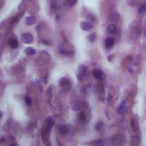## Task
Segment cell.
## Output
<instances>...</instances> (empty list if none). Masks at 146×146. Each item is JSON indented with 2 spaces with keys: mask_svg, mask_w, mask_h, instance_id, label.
<instances>
[{
  "mask_svg": "<svg viewBox=\"0 0 146 146\" xmlns=\"http://www.w3.org/2000/svg\"><path fill=\"white\" fill-rule=\"evenodd\" d=\"M91 144L93 145H97V146H101L104 145V142L103 140H98L94 141L93 143H91Z\"/></svg>",
  "mask_w": 146,
  "mask_h": 146,
  "instance_id": "cell-28",
  "label": "cell"
},
{
  "mask_svg": "<svg viewBox=\"0 0 146 146\" xmlns=\"http://www.w3.org/2000/svg\"><path fill=\"white\" fill-rule=\"evenodd\" d=\"M25 101H26V103L28 105H31L32 104V99L30 98L29 97H26L25 98Z\"/></svg>",
  "mask_w": 146,
  "mask_h": 146,
  "instance_id": "cell-33",
  "label": "cell"
},
{
  "mask_svg": "<svg viewBox=\"0 0 146 146\" xmlns=\"http://www.w3.org/2000/svg\"><path fill=\"white\" fill-rule=\"evenodd\" d=\"M5 141V138H1V143H4Z\"/></svg>",
  "mask_w": 146,
  "mask_h": 146,
  "instance_id": "cell-39",
  "label": "cell"
},
{
  "mask_svg": "<svg viewBox=\"0 0 146 146\" xmlns=\"http://www.w3.org/2000/svg\"><path fill=\"white\" fill-rule=\"evenodd\" d=\"M115 41V39L113 37H108L105 41V45L107 48H110L113 45Z\"/></svg>",
  "mask_w": 146,
  "mask_h": 146,
  "instance_id": "cell-17",
  "label": "cell"
},
{
  "mask_svg": "<svg viewBox=\"0 0 146 146\" xmlns=\"http://www.w3.org/2000/svg\"><path fill=\"white\" fill-rule=\"evenodd\" d=\"M45 127L50 131L51 128L53 127L54 125V121L51 116H47L45 119Z\"/></svg>",
  "mask_w": 146,
  "mask_h": 146,
  "instance_id": "cell-5",
  "label": "cell"
},
{
  "mask_svg": "<svg viewBox=\"0 0 146 146\" xmlns=\"http://www.w3.org/2000/svg\"><path fill=\"white\" fill-rule=\"evenodd\" d=\"M58 84L59 86L61 87H65L69 84V81L66 78L62 77L58 80Z\"/></svg>",
  "mask_w": 146,
  "mask_h": 146,
  "instance_id": "cell-12",
  "label": "cell"
},
{
  "mask_svg": "<svg viewBox=\"0 0 146 146\" xmlns=\"http://www.w3.org/2000/svg\"><path fill=\"white\" fill-rule=\"evenodd\" d=\"M86 18L89 22L93 23H95L96 20H97V18H96L95 15L93 14V13H89L86 14Z\"/></svg>",
  "mask_w": 146,
  "mask_h": 146,
  "instance_id": "cell-15",
  "label": "cell"
},
{
  "mask_svg": "<svg viewBox=\"0 0 146 146\" xmlns=\"http://www.w3.org/2000/svg\"><path fill=\"white\" fill-rule=\"evenodd\" d=\"M78 73L83 76H85L87 73V67L84 65H80L78 66Z\"/></svg>",
  "mask_w": 146,
  "mask_h": 146,
  "instance_id": "cell-16",
  "label": "cell"
},
{
  "mask_svg": "<svg viewBox=\"0 0 146 146\" xmlns=\"http://www.w3.org/2000/svg\"><path fill=\"white\" fill-rule=\"evenodd\" d=\"M8 44L12 49H16L18 46V42L16 39L10 38L8 41Z\"/></svg>",
  "mask_w": 146,
  "mask_h": 146,
  "instance_id": "cell-13",
  "label": "cell"
},
{
  "mask_svg": "<svg viewBox=\"0 0 146 146\" xmlns=\"http://www.w3.org/2000/svg\"><path fill=\"white\" fill-rule=\"evenodd\" d=\"M21 39L25 44H30L33 41V36L29 33H25L22 35Z\"/></svg>",
  "mask_w": 146,
  "mask_h": 146,
  "instance_id": "cell-1",
  "label": "cell"
},
{
  "mask_svg": "<svg viewBox=\"0 0 146 146\" xmlns=\"http://www.w3.org/2000/svg\"><path fill=\"white\" fill-rule=\"evenodd\" d=\"M41 42L42 43L43 45H44L45 46H49L50 45L49 41H47L46 40H45V39H43V38L41 39Z\"/></svg>",
  "mask_w": 146,
  "mask_h": 146,
  "instance_id": "cell-32",
  "label": "cell"
},
{
  "mask_svg": "<svg viewBox=\"0 0 146 146\" xmlns=\"http://www.w3.org/2000/svg\"><path fill=\"white\" fill-rule=\"evenodd\" d=\"M128 72H129V73L131 74H132L133 73H134V70H133L132 69H128Z\"/></svg>",
  "mask_w": 146,
  "mask_h": 146,
  "instance_id": "cell-38",
  "label": "cell"
},
{
  "mask_svg": "<svg viewBox=\"0 0 146 146\" xmlns=\"http://www.w3.org/2000/svg\"><path fill=\"white\" fill-rule=\"evenodd\" d=\"M12 125H13V120L11 118L8 119L3 126L4 131L5 132H8L10 129V128L12 127Z\"/></svg>",
  "mask_w": 146,
  "mask_h": 146,
  "instance_id": "cell-9",
  "label": "cell"
},
{
  "mask_svg": "<svg viewBox=\"0 0 146 146\" xmlns=\"http://www.w3.org/2000/svg\"><path fill=\"white\" fill-rule=\"evenodd\" d=\"M62 3L60 0H52L50 3V7L53 10H57L61 8Z\"/></svg>",
  "mask_w": 146,
  "mask_h": 146,
  "instance_id": "cell-7",
  "label": "cell"
},
{
  "mask_svg": "<svg viewBox=\"0 0 146 146\" xmlns=\"http://www.w3.org/2000/svg\"><path fill=\"white\" fill-rule=\"evenodd\" d=\"M112 99V96L111 95V94L110 93L108 94V97H107V100L108 101H111Z\"/></svg>",
  "mask_w": 146,
  "mask_h": 146,
  "instance_id": "cell-37",
  "label": "cell"
},
{
  "mask_svg": "<svg viewBox=\"0 0 146 146\" xmlns=\"http://www.w3.org/2000/svg\"><path fill=\"white\" fill-rule=\"evenodd\" d=\"M80 27L84 31H90L93 29V24L89 22V21H82L80 23Z\"/></svg>",
  "mask_w": 146,
  "mask_h": 146,
  "instance_id": "cell-3",
  "label": "cell"
},
{
  "mask_svg": "<svg viewBox=\"0 0 146 146\" xmlns=\"http://www.w3.org/2000/svg\"><path fill=\"white\" fill-rule=\"evenodd\" d=\"M83 76L82 75L78 73L77 75V79L79 80V81H82L83 80Z\"/></svg>",
  "mask_w": 146,
  "mask_h": 146,
  "instance_id": "cell-34",
  "label": "cell"
},
{
  "mask_svg": "<svg viewBox=\"0 0 146 146\" xmlns=\"http://www.w3.org/2000/svg\"><path fill=\"white\" fill-rule=\"evenodd\" d=\"M81 103L79 102L75 101L71 105V108L73 109L74 111H78L79 110L80 108H81Z\"/></svg>",
  "mask_w": 146,
  "mask_h": 146,
  "instance_id": "cell-22",
  "label": "cell"
},
{
  "mask_svg": "<svg viewBox=\"0 0 146 146\" xmlns=\"http://www.w3.org/2000/svg\"><path fill=\"white\" fill-rule=\"evenodd\" d=\"M131 127L132 130L134 131H137L139 128V125L138 123V122L135 118H133L131 119Z\"/></svg>",
  "mask_w": 146,
  "mask_h": 146,
  "instance_id": "cell-14",
  "label": "cell"
},
{
  "mask_svg": "<svg viewBox=\"0 0 146 146\" xmlns=\"http://www.w3.org/2000/svg\"><path fill=\"white\" fill-rule=\"evenodd\" d=\"M125 101H123L120 104L119 108H118V112H119L120 114H125V113L127 112V108L125 107Z\"/></svg>",
  "mask_w": 146,
  "mask_h": 146,
  "instance_id": "cell-18",
  "label": "cell"
},
{
  "mask_svg": "<svg viewBox=\"0 0 146 146\" xmlns=\"http://www.w3.org/2000/svg\"><path fill=\"white\" fill-rule=\"evenodd\" d=\"M125 140V138L124 135L121 134H118L112 138V142L114 145L122 144Z\"/></svg>",
  "mask_w": 146,
  "mask_h": 146,
  "instance_id": "cell-2",
  "label": "cell"
},
{
  "mask_svg": "<svg viewBox=\"0 0 146 146\" xmlns=\"http://www.w3.org/2000/svg\"><path fill=\"white\" fill-rule=\"evenodd\" d=\"M97 90L98 91V92H99V93L103 92V90H104L103 85H102L101 83H99V84H97Z\"/></svg>",
  "mask_w": 146,
  "mask_h": 146,
  "instance_id": "cell-31",
  "label": "cell"
},
{
  "mask_svg": "<svg viewBox=\"0 0 146 146\" xmlns=\"http://www.w3.org/2000/svg\"><path fill=\"white\" fill-rule=\"evenodd\" d=\"M0 114H1V118L2 117H3V112H2V111H0Z\"/></svg>",
  "mask_w": 146,
  "mask_h": 146,
  "instance_id": "cell-41",
  "label": "cell"
},
{
  "mask_svg": "<svg viewBox=\"0 0 146 146\" xmlns=\"http://www.w3.org/2000/svg\"><path fill=\"white\" fill-rule=\"evenodd\" d=\"M103 122L102 121L101 122H99L97 123L94 126V128L96 131H99L101 129L102 127H103Z\"/></svg>",
  "mask_w": 146,
  "mask_h": 146,
  "instance_id": "cell-26",
  "label": "cell"
},
{
  "mask_svg": "<svg viewBox=\"0 0 146 146\" xmlns=\"http://www.w3.org/2000/svg\"><path fill=\"white\" fill-rule=\"evenodd\" d=\"M78 0H67V4H68L69 6H73L77 4Z\"/></svg>",
  "mask_w": 146,
  "mask_h": 146,
  "instance_id": "cell-30",
  "label": "cell"
},
{
  "mask_svg": "<svg viewBox=\"0 0 146 146\" xmlns=\"http://www.w3.org/2000/svg\"><path fill=\"white\" fill-rule=\"evenodd\" d=\"M25 53L27 55H33L36 54V50L33 47H29L26 49Z\"/></svg>",
  "mask_w": 146,
  "mask_h": 146,
  "instance_id": "cell-21",
  "label": "cell"
},
{
  "mask_svg": "<svg viewBox=\"0 0 146 146\" xmlns=\"http://www.w3.org/2000/svg\"><path fill=\"white\" fill-rule=\"evenodd\" d=\"M60 53L63 55L67 56H72L73 55L74 53L71 50H65L64 49H61Z\"/></svg>",
  "mask_w": 146,
  "mask_h": 146,
  "instance_id": "cell-23",
  "label": "cell"
},
{
  "mask_svg": "<svg viewBox=\"0 0 146 146\" xmlns=\"http://www.w3.org/2000/svg\"><path fill=\"white\" fill-rule=\"evenodd\" d=\"M120 18H121L120 14L116 12L112 13L108 17L109 20L111 22H118L120 19Z\"/></svg>",
  "mask_w": 146,
  "mask_h": 146,
  "instance_id": "cell-11",
  "label": "cell"
},
{
  "mask_svg": "<svg viewBox=\"0 0 146 146\" xmlns=\"http://www.w3.org/2000/svg\"><path fill=\"white\" fill-rule=\"evenodd\" d=\"M83 93L84 94H90V92H91V87H90V85L88 84H87L86 87H85V88L84 89V90L83 91Z\"/></svg>",
  "mask_w": 146,
  "mask_h": 146,
  "instance_id": "cell-27",
  "label": "cell"
},
{
  "mask_svg": "<svg viewBox=\"0 0 146 146\" xmlns=\"http://www.w3.org/2000/svg\"><path fill=\"white\" fill-rule=\"evenodd\" d=\"M96 39H97V35L94 33H93L89 36L88 40L90 42H94L96 40Z\"/></svg>",
  "mask_w": 146,
  "mask_h": 146,
  "instance_id": "cell-24",
  "label": "cell"
},
{
  "mask_svg": "<svg viewBox=\"0 0 146 146\" xmlns=\"http://www.w3.org/2000/svg\"><path fill=\"white\" fill-rule=\"evenodd\" d=\"M44 79H45V82L46 83H47V76H45V78H44Z\"/></svg>",
  "mask_w": 146,
  "mask_h": 146,
  "instance_id": "cell-40",
  "label": "cell"
},
{
  "mask_svg": "<svg viewBox=\"0 0 146 146\" xmlns=\"http://www.w3.org/2000/svg\"><path fill=\"white\" fill-rule=\"evenodd\" d=\"M114 55H108V57H107L108 61H110V62L112 61V59H113V58H114Z\"/></svg>",
  "mask_w": 146,
  "mask_h": 146,
  "instance_id": "cell-36",
  "label": "cell"
},
{
  "mask_svg": "<svg viewBox=\"0 0 146 146\" xmlns=\"http://www.w3.org/2000/svg\"><path fill=\"white\" fill-rule=\"evenodd\" d=\"M138 13L139 14H143L146 12V3H144L142 4L140 8L138 9Z\"/></svg>",
  "mask_w": 146,
  "mask_h": 146,
  "instance_id": "cell-25",
  "label": "cell"
},
{
  "mask_svg": "<svg viewBox=\"0 0 146 146\" xmlns=\"http://www.w3.org/2000/svg\"><path fill=\"white\" fill-rule=\"evenodd\" d=\"M126 60L128 61H132L133 57L131 55L128 56H127V58H126Z\"/></svg>",
  "mask_w": 146,
  "mask_h": 146,
  "instance_id": "cell-35",
  "label": "cell"
},
{
  "mask_svg": "<svg viewBox=\"0 0 146 146\" xmlns=\"http://www.w3.org/2000/svg\"><path fill=\"white\" fill-rule=\"evenodd\" d=\"M94 77L97 79H103L104 78V73L102 70L98 69H94L91 71Z\"/></svg>",
  "mask_w": 146,
  "mask_h": 146,
  "instance_id": "cell-4",
  "label": "cell"
},
{
  "mask_svg": "<svg viewBox=\"0 0 146 146\" xmlns=\"http://www.w3.org/2000/svg\"><path fill=\"white\" fill-rule=\"evenodd\" d=\"M50 131L48 130L46 127H43L42 131H41V136H42V140L43 143H45V142L48 141V139H49Z\"/></svg>",
  "mask_w": 146,
  "mask_h": 146,
  "instance_id": "cell-6",
  "label": "cell"
},
{
  "mask_svg": "<svg viewBox=\"0 0 146 146\" xmlns=\"http://www.w3.org/2000/svg\"><path fill=\"white\" fill-rule=\"evenodd\" d=\"M36 21H37V19L36 18V17H34L33 16H31L27 17L26 18H25V23L26 25L31 26L35 24V23L36 22Z\"/></svg>",
  "mask_w": 146,
  "mask_h": 146,
  "instance_id": "cell-8",
  "label": "cell"
},
{
  "mask_svg": "<svg viewBox=\"0 0 146 146\" xmlns=\"http://www.w3.org/2000/svg\"><path fill=\"white\" fill-rule=\"evenodd\" d=\"M107 32L109 34H116L118 32V30L116 26L115 25H114V24H110V25H108L107 27Z\"/></svg>",
  "mask_w": 146,
  "mask_h": 146,
  "instance_id": "cell-10",
  "label": "cell"
},
{
  "mask_svg": "<svg viewBox=\"0 0 146 146\" xmlns=\"http://www.w3.org/2000/svg\"><path fill=\"white\" fill-rule=\"evenodd\" d=\"M140 139L139 136H133L132 138V142L131 145L132 146H138L140 144Z\"/></svg>",
  "mask_w": 146,
  "mask_h": 146,
  "instance_id": "cell-20",
  "label": "cell"
},
{
  "mask_svg": "<svg viewBox=\"0 0 146 146\" xmlns=\"http://www.w3.org/2000/svg\"><path fill=\"white\" fill-rule=\"evenodd\" d=\"M58 131L59 134L61 135H65L67 132V128L65 125H60L58 126Z\"/></svg>",
  "mask_w": 146,
  "mask_h": 146,
  "instance_id": "cell-19",
  "label": "cell"
},
{
  "mask_svg": "<svg viewBox=\"0 0 146 146\" xmlns=\"http://www.w3.org/2000/svg\"><path fill=\"white\" fill-rule=\"evenodd\" d=\"M79 118L80 121H84L86 119V114L84 111H82L80 112L79 115Z\"/></svg>",
  "mask_w": 146,
  "mask_h": 146,
  "instance_id": "cell-29",
  "label": "cell"
},
{
  "mask_svg": "<svg viewBox=\"0 0 146 146\" xmlns=\"http://www.w3.org/2000/svg\"><path fill=\"white\" fill-rule=\"evenodd\" d=\"M144 38H146V30L144 32Z\"/></svg>",
  "mask_w": 146,
  "mask_h": 146,
  "instance_id": "cell-42",
  "label": "cell"
}]
</instances>
